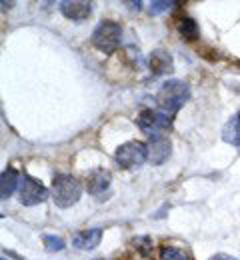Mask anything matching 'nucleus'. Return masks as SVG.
<instances>
[{"label":"nucleus","instance_id":"4","mask_svg":"<svg viewBox=\"0 0 240 260\" xmlns=\"http://www.w3.org/2000/svg\"><path fill=\"white\" fill-rule=\"evenodd\" d=\"M172 116L164 114L162 110H152V108H144L138 114V128L144 134H148L150 138H160L166 134V130L170 128Z\"/></svg>","mask_w":240,"mask_h":260},{"label":"nucleus","instance_id":"14","mask_svg":"<svg viewBox=\"0 0 240 260\" xmlns=\"http://www.w3.org/2000/svg\"><path fill=\"white\" fill-rule=\"evenodd\" d=\"M178 34L182 36V40H196L198 34H200L196 20H192V18H182V20L178 22Z\"/></svg>","mask_w":240,"mask_h":260},{"label":"nucleus","instance_id":"1","mask_svg":"<svg viewBox=\"0 0 240 260\" xmlns=\"http://www.w3.org/2000/svg\"><path fill=\"white\" fill-rule=\"evenodd\" d=\"M190 98V88L184 80H168L160 86V90L156 92V104L158 110H162L164 114L174 116Z\"/></svg>","mask_w":240,"mask_h":260},{"label":"nucleus","instance_id":"2","mask_svg":"<svg viewBox=\"0 0 240 260\" xmlns=\"http://www.w3.org/2000/svg\"><path fill=\"white\" fill-rule=\"evenodd\" d=\"M52 200L58 208H70L74 206L78 200H80V194H82V186L80 182L70 176V174H58L54 176L52 180Z\"/></svg>","mask_w":240,"mask_h":260},{"label":"nucleus","instance_id":"16","mask_svg":"<svg viewBox=\"0 0 240 260\" xmlns=\"http://www.w3.org/2000/svg\"><path fill=\"white\" fill-rule=\"evenodd\" d=\"M42 242H44V248H46L48 252H60V250H64V246H66L60 236H52V234L42 236Z\"/></svg>","mask_w":240,"mask_h":260},{"label":"nucleus","instance_id":"13","mask_svg":"<svg viewBox=\"0 0 240 260\" xmlns=\"http://www.w3.org/2000/svg\"><path fill=\"white\" fill-rule=\"evenodd\" d=\"M222 140L226 144H232L240 150V112L234 114L222 128Z\"/></svg>","mask_w":240,"mask_h":260},{"label":"nucleus","instance_id":"19","mask_svg":"<svg viewBox=\"0 0 240 260\" xmlns=\"http://www.w3.org/2000/svg\"><path fill=\"white\" fill-rule=\"evenodd\" d=\"M2 260H6V258H2Z\"/></svg>","mask_w":240,"mask_h":260},{"label":"nucleus","instance_id":"18","mask_svg":"<svg viewBox=\"0 0 240 260\" xmlns=\"http://www.w3.org/2000/svg\"><path fill=\"white\" fill-rule=\"evenodd\" d=\"M210 260H238V258H234V256H230V254H224V252H218V254L210 256Z\"/></svg>","mask_w":240,"mask_h":260},{"label":"nucleus","instance_id":"9","mask_svg":"<svg viewBox=\"0 0 240 260\" xmlns=\"http://www.w3.org/2000/svg\"><path fill=\"white\" fill-rule=\"evenodd\" d=\"M170 140L166 136H160V138H152L150 144H148V162L154 164V166H160L168 160L170 156Z\"/></svg>","mask_w":240,"mask_h":260},{"label":"nucleus","instance_id":"8","mask_svg":"<svg viewBox=\"0 0 240 260\" xmlns=\"http://www.w3.org/2000/svg\"><path fill=\"white\" fill-rule=\"evenodd\" d=\"M110 182H112V174L104 168H96L86 178V190L92 196H104V192H108L110 188Z\"/></svg>","mask_w":240,"mask_h":260},{"label":"nucleus","instance_id":"3","mask_svg":"<svg viewBox=\"0 0 240 260\" xmlns=\"http://www.w3.org/2000/svg\"><path fill=\"white\" fill-rule=\"evenodd\" d=\"M120 40H122V26L114 20H104L100 22L94 32H92V46L96 50H100L104 54H112L116 52V48L120 46Z\"/></svg>","mask_w":240,"mask_h":260},{"label":"nucleus","instance_id":"6","mask_svg":"<svg viewBox=\"0 0 240 260\" xmlns=\"http://www.w3.org/2000/svg\"><path fill=\"white\" fill-rule=\"evenodd\" d=\"M18 196H20V204L36 206L48 198V190L42 186V182H38L30 174H22L20 184H18Z\"/></svg>","mask_w":240,"mask_h":260},{"label":"nucleus","instance_id":"17","mask_svg":"<svg viewBox=\"0 0 240 260\" xmlns=\"http://www.w3.org/2000/svg\"><path fill=\"white\" fill-rule=\"evenodd\" d=\"M172 6H174V2H170V0H152L150 2V14L156 16V14L168 12Z\"/></svg>","mask_w":240,"mask_h":260},{"label":"nucleus","instance_id":"12","mask_svg":"<svg viewBox=\"0 0 240 260\" xmlns=\"http://www.w3.org/2000/svg\"><path fill=\"white\" fill-rule=\"evenodd\" d=\"M18 184H20L18 172L14 168H6L0 176V196H2V200H8L12 196V192L18 188Z\"/></svg>","mask_w":240,"mask_h":260},{"label":"nucleus","instance_id":"7","mask_svg":"<svg viewBox=\"0 0 240 260\" xmlns=\"http://www.w3.org/2000/svg\"><path fill=\"white\" fill-rule=\"evenodd\" d=\"M60 12L68 20L82 22V20H88V16L92 14V4L84 0H64L60 2Z\"/></svg>","mask_w":240,"mask_h":260},{"label":"nucleus","instance_id":"10","mask_svg":"<svg viewBox=\"0 0 240 260\" xmlns=\"http://www.w3.org/2000/svg\"><path fill=\"white\" fill-rule=\"evenodd\" d=\"M102 240V228H88V230H80L72 236V244L78 250H92L100 244Z\"/></svg>","mask_w":240,"mask_h":260},{"label":"nucleus","instance_id":"5","mask_svg":"<svg viewBox=\"0 0 240 260\" xmlns=\"http://www.w3.org/2000/svg\"><path fill=\"white\" fill-rule=\"evenodd\" d=\"M114 160L120 168H134L148 160V144L140 140H128L116 148Z\"/></svg>","mask_w":240,"mask_h":260},{"label":"nucleus","instance_id":"11","mask_svg":"<svg viewBox=\"0 0 240 260\" xmlns=\"http://www.w3.org/2000/svg\"><path fill=\"white\" fill-rule=\"evenodd\" d=\"M148 66H150V72L152 76H162V74H168L174 68L172 62V56L164 50H154L148 58Z\"/></svg>","mask_w":240,"mask_h":260},{"label":"nucleus","instance_id":"15","mask_svg":"<svg viewBox=\"0 0 240 260\" xmlns=\"http://www.w3.org/2000/svg\"><path fill=\"white\" fill-rule=\"evenodd\" d=\"M160 260H190L188 252H184L182 248L176 246H164L160 250Z\"/></svg>","mask_w":240,"mask_h":260}]
</instances>
